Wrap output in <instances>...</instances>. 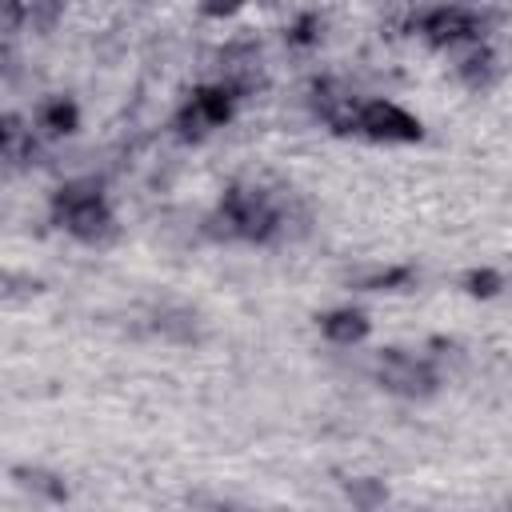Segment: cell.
Masks as SVG:
<instances>
[{
    "mask_svg": "<svg viewBox=\"0 0 512 512\" xmlns=\"http://www.w3.org/2000/svg\"><path fill=\"white\" fill-rule=\"evenodd\" d=\"M56 216L80 240H96V236H104L112 228V212H108V204H104L96 184H68V188H60Z\"/></svg>",
    "mask_w": 512,
    "mask_h": 512,
    "instance_id": "cell-1",
    "label": "cell"
},
{
    "mask_svg": "<svg viewBox=\"0 0 512 512\" xmlns=\"http://www.w3.org/2000/svg\"><path fill=\"white\" fill-rule=\"evenodd\" d=\"M352 132H364V136H376V140H416L420 124L388 100H364L352 112Z\"/></svg>",
    "mask_w": 512,
    "mask_h": 512,
    "instance_id": "cell-2",
    "label": "cell"
},
{
    "mask_svg": "<svg viewBox=\"0 0 512 512\" xmlns=\"http://www.w3.org/2000/svg\"><path fill=\"white\" fill-rule=\"evenodd\" d=\"M220 216H224V224H228V232H236V236H268L272 232V224H276V212H272V204L264 200V192H248V188H232L228 196H224V204H220Z\"/></svg>",
    "mask_w": 512,
    "mask_h": 512,
    "instance_id": "cell-3",
    "label": "cell"
},
{
    "mask_svg": "<svg viewBox=\"0 0 512 512\" xmlns=\"http://www.w3.org/2000/svg\"><path fill=\"white\" fill-rule=\"evenodd\" d=\"M380 384L392 388V392H400V396H424V392H432L436 372L424 360L408 356V352H384V360H380Z\"/></svg>",
    "mask_w": 512,
    "mask_h": 512,
    "instance_id": "cell-4",
    "label": "cell"
},
{
    "mask_svg": "<svg viewBox=\"0 0 512 512\" xmlns=\"http://www.w3.org/2000/svg\"><path fill=\"white\" fill-rule=\"evenodd\" d=\"M228 108H232L228 88H204V92L192 96V104L184 112V124H192L196 132L200 128H212V124H224L228 120Z\"/></svg>",
    "mask_w": 512,
    "mask_h": 512,
    "instance_id": "cell-5",
    "label": "cell"
},
{
    "mask_svg": "<svg viewBox=\"0 0 512 512\" xmlns=\"http://www.w3.org/2000/svg\"><path fill=\"white\" fill-rule=\"evenodd\" d=\"M424 32H432L436 40H460V36H472L476 32V20L460 8H440L424 20Z\"/></svg>",
    "mask_w": 512,
    "mask_h": 512,
    "instance_id": "cell-6",
    "label": "cell"
},
{
    "mask_svg": "<svg viewBox=\"0 0 512 512\" xmlns=\"http://www.w3.org/2000/svg\"><path fill=\"white\" fill-rule=\"evenodd\" d=\"M324 332H328V340H336V344H352V340H360V336L368 332V320H364L360 312H332V316L324 320Z\"/></svg>",
    "mask_w": 512,
    "mask_h": 512,
    "instance_id": "cell-7",
    "label": "cell"
},
{
    "mask_svg": "<svg viewBox=\"0 0 512 512\" xmlns=\"http://www.w3.org/2000/svg\"><path fill=\"white\" fill-rule=\"evenodd\" d=\"M44 124H48L52 132H68V128L76 124V112H72V104H52V108L44 112Z\"/></svg>",
    "mask_w": 512,
    "mask_h": 512,
    "instance_id": "cell-8",
    "label": "cell"
},
{
    "mask_svg": "<svg viewBox=\"0 0 512 512\" xmlns=\"http://www.w3.org/2000/svg\"><path fill=\"white\" fill-rule=\"evenodd\" d=\"M28 140V132L16 120H0V148L4 152H20V144Z\"/></svg>",
    "mask_w": 512,
    "mask_h": 512,
    "instance_id": "cell-9",
    "label": "cell"
}]
</instances>
